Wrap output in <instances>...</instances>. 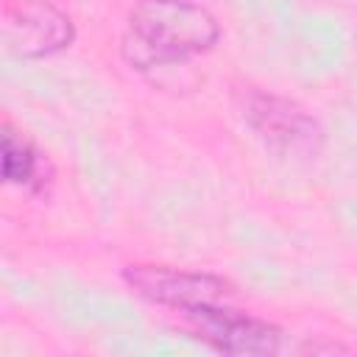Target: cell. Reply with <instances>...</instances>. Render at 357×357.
<instances>
[{"instance_id": "obj_3", "label": "cell", "mask_w": 357, "mask_h": 357, "mask_svg": "<svg viewBox=\"0 0 357 357\" xmlns=\"http://www.w3.org/2000/svg\"><path fill=\"white\" fill-rule=\"evenodd\" d=\"M240 114L245 126L284 156H310L324 142L321 123L296 100L259 86L240 89Z\"/></svg>"}, {"instance_id": "obj_6", "label": "cell", "mask_w": 357, "mask_h": 357, "mask_svg": "<svg viewBox=\"0 0 357 357\" xmlns=\"http://www.w3.org/2000/svg\"><path fill=\"white\" fill-rule=\"evenodd\" d=\"M0 162L3 181L20 190H42L50 178V165L42 151L11 123H3L0 134Z\"/></svg>"}, {"instance_id": "obj_4", "label": "cell", "mask_w": 357, "mask_h": 357, "mask_svg": "<svg viewBox=\"0 0 357 357\" xmlns=\"http://www.w3.org/2000/svg\"><path fill=\"white\" fill-rule=\"evenodd\" d=\"M123 282L139 298L167 307L173 312L226 301L234 290L231 282L206 271H181L170 265H126Z\"/></svg>"}, {"instance_id": "obj_5", "label": "cell", "mask_w": 357, "mask_h": 357, "mask_svg": "<svg viewBox=\"0 0 357 357\" xmlns=\"http://www.w3.org/2000/svg\"><path fill=\"white\" fill-rule=\"evenodd\" d=\"M75 42V25L50 0H6L3 45L14 59H47Z\"/></svg>"}, {"instance_id": "obj_1", "label": "cell", "mask_w": 357, "mask_h": 357, "mask_svg": "<svg viewBox=\"0 0 357 357\" xmlns=\"http://www.w3.org/2000/svg\"><path fill=\"white\" fill-rule=\"evenodd\" d=\"M220 25L195 0H137L126 17L120 53L134 70L181 64L215 47Z\"/></svg>"}, {"instance_id": "obj_2", "label": "cell", "mask_w": 357, "mask_h": 357, "mask_svg": "<svg viewBox=\"0 0 357 357\" xmlns=\"http://www.w3.org/2000/svg\"><path fill=\"white\" fill-rule=\"evenodd\" d=\"M181 326L220 354L237 357H265L282 351V329L251 312L234 310L226 301L201 304L178 312Z\"/></svg>"}]
</instances>
